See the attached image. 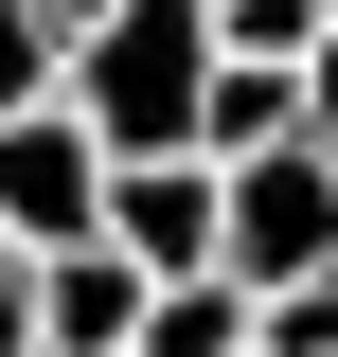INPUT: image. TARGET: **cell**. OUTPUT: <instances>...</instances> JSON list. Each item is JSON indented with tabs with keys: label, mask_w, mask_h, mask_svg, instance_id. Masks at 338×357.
Listing matches in <instances>:
<instances>
[{
	"label": "cell",
	"mask_w": 338,
	"mask_h": 357,
	"mask_svg": "<svg viewBox=\"0 0 338 357\" xmlns=\"http://www.w3.org/2000/svg\"><path fill=\"white\" fill-rule=\"evenodd\" d=\"M143 304H161V286L89 232V250H54V268H36V357H143Z\"/></svg>",
	"instance_id": "5"
},
{
	"label": "cell",
	"mask_w": 338,
	"mask_h": 357,
	"mask_svg": "<svg viewBox=\"0 0 338 357\" xmlns=\"http://www.w3.org/2000/svg\"><path fill=\"white\" fill-rule=\"evenodd\" d=\"M321 18H338V0H321Z\"/></svg>",
	"instance_id": "11"
},
{
	"label": "cell",
	"mask_w": 338,
	"mask_h": 357,
	"mask_svg": "<svg viewBox=\"0 0 338 357\" xmlns=\"http://www.w3.org/2000/svg\"><path fill=\"white\" fill-rule=\"evenodd\" d=\"M107 250L143 286H196L214 268V161H107Z\"/></svg>",
	"instance_id": "4"
},
{
	"label": "cell",
	"mask_w": 338,
	"mask_h": 357,
	"mask_svg": "<svg viewBox=\"0 0 338 357\" xmlns=\"http://www.w3.org/2000/svg\"><path fill=\"white\" fill-rule=\"evenodd\" d=\"M0 357H36V250L0 232Z\"/></svg>",
	"instance_id": "9"
},
{
	"label": "cell",
	"mask_w": 338,
	"mask_h": 357,
	"mask_svg": "<svg viewBox=\"0 0 338 357\" xmlns=\"http://www.w3.org/2000/svg\"><path fill=\"white\" fill-rule=\"evenodd\" d=\"M36 18H54V36H72V18H107V0H36Z\"/></svg>",
	"instance_id": "10"
},
{
	"label": "cell",
	"mask_w": 338,
	"mask_h": 357,
	"mask_svg": "<svg viewBox=\"0 0 338 357\" xmlns=\"http://www.w3.org/2000/svg\"><path fill=\"white\" fill-rule=\"evenodd\" d=\"M214 54H250V72H303V54H321V0H214Z\"/></svg>",
	"instance_id": "7"
},
{
	"label": "cell",
	"mask_w": 338,
	"mask_h": 357,
	"mask_svg": "<svg viewBox=\"0 0 338 357\" xmlns=\"http://www.w3.org/2000/svg\"><path fill=\"white\" fill-rule=\"evenodd\" d=\"M72 126L107 161H196V89H214V0H107L72 18Z\"/></svg>",
	"instance_id": "1"
},
{
	"label": "cell",
	"mask_w": 338,
	"mask_h": 357,
	"mask_svg": "<svg viewBox=\"0 0 338 357\" xmlns=\"http://www.w3.org/2000/svg\"><path fill=\"white\" fill-rule=\"evenodd\" d=\"M143 357H250V286H232V268L161 286V304H143Z\"/></svg>",
	"instance_id": "6"
},
{
	"label": "cell",
	"mask_w": 338,
	"mask_h": 357,
	"mask_svg": "<svg viewBox=\"0 0 338 357\" xmlns=\"http://www.w3.org/2000/svg\"><path fill=\"white\" fill-rule=\"evenodd\" d=\"M0 232H18V250H89V232H107V143L72 126V89H54V107H18V126H0Z\"/></svg>",
	"instance_id": "3"
},
{
	"label": "cell",
	"mask_w": 338,
	"mask_h": 357,
	"mask_svg": "<svg viewBox=\"0 0 338 357\" xmlns=\"http://www.w3.org/2000/svg\"><path fill=\"white\" fill-rule=\"evenodd\" d=\"M54 72H72V36H54L36 0H0V126H18V107H54Z\"/></svg>",
	"instance_id": "8"
},
{
	"label": "cell",
	"mask_w": 338,
	"mask_h": 357,
	"mask_svg": "<svg viewBox=\"0 0 338 357\" xmlns=\"http://www.w3.org/2000/svg\"><path fill=\"white\" fill-rule=\"evenodd\" d=\"M214 268L232 286H321L338 268V143H267V161H214Z\"/></svg>",
	"instance_id": "2"
}]
</instances>
